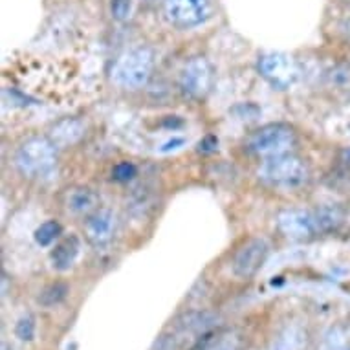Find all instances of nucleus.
Listing matches in <instances>:
<instances>
[{
  "label": "nucleus",
  "instance_id": "24",
  "mask_svg": "<svg viewBox=\"0 0 350 350\" xmlns=\"http://www.w3.org/2000/svg\"><path fill=\"white\" fill-rule=\"evenodd\" d=\"M184 144H185L184 138H172V139H169L167 144L161 145L160 152H171V150H178Z\"/></svg>",
  "mask_w": 350,
  "mask_h": 350
},
{
  "label": "nucleus",
  "instance_id": "25",
  "mask_svg": "<svg viewBox=\"0 0 350 350\" xmlns=\"http://www.w3.org/2000/svg\"><path fill=\"white\" fill-rule=\"evenodd\" d=\"M339 163L345 171H350V149H343L339 152Z\"/></svg>",
  "mask_w": 350,
  "mask_h": 350
},
{
  "label": "nucleus",
  "instance_id": "1",
  "mask_svg": "<svg viewBox=\"0 0 350 350\" xmlns=\"http://www.w3.org/2000/svg\"><path fill=\"white\" fill-rule=\"evenodd\" d=\"M343 220L345 215L338 206H323L317 209H286L279 213L277 226L288 239L306 241L336 231Z\"/></svg>",
  "mask_w": 350,
  "mask_h": 350
},
{
  "label": "nucleus",
  "instance_id": "7",
  "mask_svg": "<svg viewBox=\"0 0 350 350\" xmlns=\"http://www.w3.org/2000/svg\"><path fill=\"white\" fill-rule=\"evenodd\" d=\"M211 15L209 0H165V17L176 28H195Z\"/></svg>",
  "mask_w": 350,
  "mask_h": 350
},
{
  "label": "nucleus",
  "instance_id": "27",
  "mask_svg": "<svg viewBox=\"0 0 350 350\" xmlns=\"http://www.w3.org/2000/svg\"><path fill=\"white\" fill-rule=\"evenodd\" d=\"M2 350H12V349H8L6 345H4V347H2Z\"/></svg>",
  "mask_w": 350,
  "mask_h": 350
},
{
  "label": "nucleus",
  "instance_id": "16",
  "mask_svg": "<svg viewBox=\"0 0 350 350\" xmlns=\"http://www.w3.org/2000/svg\"><path fill=\"white\" fill-rule=\"evenodd\" d=\"M233 341L230 334L206 332L195 347V350H233Z\"/></svg>",
  "mask_w": 350,
  "mask_h": 350
},
{
  "label": "nucleus",
  "instance_id": "6",
  "mask_svg": "<svg viewBox=\"0 0 350 350\" xmlns=\"http://www.w3.org/2000/svg\"><path fill=\"white\" fill-rule=\"evenodd\" d=\"M258 72L271 86L286 90L297 81L299 66L286 53L271 52L258 57Z\"/></svg>",
  "mask_w": 350,
  "mask_h": 350
},
{
  "label": "nucleus",
  "instance_id": "14",
  "mask_svg": "<svg viewBox=\"0 0 350 350\" xmlns=\"http://www.w3.org/2000/svg\"><path fill=\"white\" fill-rule=\"evenodd\" d=\"M217 325V316L211 312H189L178 321V328L182 332L204 336Z\"/></svg>",
  "mask_w": 350,
  "mask_h": 350
},
{
  "label": "nucleus",
  "instance_id": "23",
  "mask_svg": "<svg viewBox=\"0 0 350 350\" xmlns=\"http://www.w3.org/2000/svg\"><path fill=\"white\" fill-rule=\"evenodd\" d=\"M136 174H138V169L131 161H121V163H118L114 167V171H112V176L118 182H131Z\"/></svg>",
  "mask_w": 350,
  "mask_h": 350
},
{
  "label": "nucleus",
  "instance_id": "4",
  "mask_svg": "<svg viewBox=\"0 0 350 350\" xmlns=\"http://www.w3.org/2000/svg\"><path fill=\"white\" fill-rule=\"evenodd\" d=\"M308 167L299 156L279 154L266 158L258 169V178L273 187H301L308 182Z\"/></svg>",
  "mask_w": 350,
  "mask_h": 350
},
{
  "label": "nucleus",
  "instance_id": "20",
  "mask_svg": "<svg viewBox=\"0 0 350 350\" xmlns=\"http://www.w3.org/2000/svg\"><path fill=\"white\" fill-rule=\"evenodd\" d=\"M345 347H347V338H345V334L341 332L339 328H330V330L323 336V341L317 350H345Z\"/></svg>",
  "mask_w": 350,
  "mask_h": 350
},
{
  "label": "nucleus",
  "instance_id": "10",
  "mask_svg": "<svg viewBox=\"0 0 350 350\" xmlns=\"http://www.w3.org/2000/svg\"><path fill=\"white\" fill-rule=\"evenodd\" d=\"M116 233V215L110 209H98L92 215H88L85 222L86 241L92 246H107Z\"/></svg>",
  "mask_w": 350,
  "mask_h": 350
},
{
  "label": "nucleus",
  "instance_id": "2",
  "mask_svg": "<svg viewBox=\"0 0 350 350\" xmlns=\"http://www.w3.org/2000/svg\"><path fill=\"white\" fill-rule=\"evenodd\" d=\"M154 70V53L150 48H134L121 53L110 66V77L126 90H138L149 83Z\"/></svg>",
  "mask_w": 350,
  "mask_h": 350
},
{
  "label": "nucleus",
  "instance_id": "19",
  "mask_svg": "<svg viewBox=\"0 0 350 350\" xmlns=\"http://www.w3.org/2000/svg\"><path fill=\"white\" fill-rule=\"evenodd\" d=\"M327 83L339 90H350V64L343 63L328 70Z\"/></svg>",
  "mask_w": 350,
  "mask_h": 350
},
{
  "label": "nucleus",
  "instance_id": "18",
  "mask_svg": "<svg viewBox=\"0 0 350 350\" xmlns=\"http://www.w3.org/2000/svg\"><path fill=\"white\" fill-rule=\"evenodd\" d=\"M61 224L55 222V220H46L44 224H40L37 230H35V242L39 244V246L46 247L50 244L57 241L59 235H61Z\"/></svg>",
  "mask_w": 350,
  "mask_h": 350
},
{
  "label": "nucleus",
  "instance_id": "21",
  "mask_svg": "<svg viewBox=\"0 0 350 350\" xmlns=\"http://www.w3.org/2000/svg\"><path fill=\"white\" fill-rule=\"evenodd\" d=\"M15 336L23 341H31L35 336V323L31 316H24L17 321V327H15Z\"/></svg>",
  "mask_w": 350,
  "mask_h": 350
},
{
  "label": "nucleus",
  "instance_id": "22",
  "mask_svg": "<svg viewBox=\"0 0 350 350\" xmlns=\"http://www.w3.org/2000/svg\"><path fill=\"white\" fill-rule=\"evenodd\" d=\"M110 12H112V17L116 21L123 23L133 13V0H112L110 2Z\"/></svg>",
  "mask_w": 350,
  "mask_h": 350
},
{
  "label": "nucleus",
  "instance_id": "17",
  "mask_svg": "<svg viewBox=\"0 0 350 350\" xmlns=\"http://www.w3.org/2000/svg\"><path fill=\"white\" fill-rule=\"evenodd\" d=\"M68 295V284L64 282H53L50 286H46L39 295V304L44 306V308H52V306H57L66 299Z\"/></svg>",
  "mask_w": 350,
  "mask_h": 350
},
{
  "label": "nucleus",
  "instance_id": "5",
  "mask_svg": "<svg viewBox=\"0 0 350 350\" xmlns=\"http://www.w3.org/2000/svg\"><path fill=\"white\" fill-rule=\"evenodd\" d=\"M293 144H295V133L292 131V126L284 125V123H270V125L255 131L247 138L246 147L253 154L271 158V156L288 152Z\"/></svg>",
  "mask_w": 350,
  "mask_h": 350
},
{
  "label": "nucleus",
  "instance_id": "13",
  "mask_svg": "<svg viewBox=\"0 0 350 350\" xmlns=\"http://www.w3.org/2000/svg\"><path fill=\"white\" fill-rule=\"evenodd\" d=\"M79 239L75 235L66 237V239H63V241L59 242L57 246L52 250V255H50V258H52V266L59 271L70 270L72 265L75 262L77 255H79Z\"/></svg>",
  "mask_w": 350,
  "mask_h": 350
},
{
  "label": "nucleus",
  "instance_id": "3",
  "mask_svg": "<svg viewBox=\"0 0 350 350\" xmlns=\"http://www.w3.org/2000/svg\"><path fill=\"white\" fill-rule=\"evenodd\" d=\"M57 165V147L50 138H29L18 147L15 167L23 176L44 178L50 176Z\"/></svg>",
  "mask_w": 350,
  "mask_h": 350
},
{
  "label": "nucleus",
  "instance_id": "9",
  "mask_svg": "<svg viewBox=\"0 0 350 350\" xmlns=\"http://www.w3.org/2000/svg\"><path fill=\"white\" fill-rule=\"evenodd\" d=\"M270 252V244L265 239H252L246 244H242L241 250L235 253L231 270L239 279H250L260 270V266L265 265L266 257Z\"/></svg>",
  "mask_w": 350,
  "mask_h": 350
},
{
  "label": "nucleus",
  "instance_id": "11",
  "mask_svg": "<svg viewBox=\"0 0 350 350\" xmlns=\"http://www.w3.org/2000/svg\"><path fill=\"white\" fill-rule=\"evenodd\" d=\"M85 136V123L77 118H64L50 129V142L57 149L72 147Z\"/></svg>",
  "mask_w": 350,
  "mask_h": 350
},
{
  "label": "nucleus",
  "instance_id": "12",
  "mask_svg": "<svg viewBox=\"0 0 350 350\" xmlns=\"http://www.w3.org/2000/svg\"><path fill=\"white\" fill-rule=\"evenodd\" d=\"M64 204L68 207V211H72L74 215H92L94 211H98L99 196L90 187L79 185V187L68 189L64 196Z\"/></svg>",
  "mask_w": 350,
  "mask_h": 350
},
{
  "label": "nucleus",
  "instance_id": "8",
  "mask_svg": "<svg viewBox=\"0 0 350 350\" xmlns=\"http://www.w3.org/2000/svg\"><path fill=\"white\" fill-rule=\"evenodd\" d=\"M213 86V66L204 57L189 59L180 72V88L191 99H202Z\"/></svg>",
  "mask_w": 350,
  "mask_h": 350
},
{
  "label": "nucleus",
  "instance_id": "15",
  "mask_svg": "<svg viewBox=\"0 0 350 350\" xmlns=\"http://www.w3.org/2000/svg\"><path fill=\"white\" fill-rule=\"evenodd\" d=\"M306 343V332L297 325L286 327L271 341L270 350H301Z\"/></svg>",
  "mask_w": 350,
  "mask_h": 350
},
{
  "label": "nucleus",
  "instance_id": "26",
  "mask_svg": "<svg viewBox=\"0 0 350 350\" xmlns=\"http://www.w3.org/2000/svg\"><path fill=\"white\" fill-rule=\"evenodd\" d=\"M341 31H343L345 39L350 40V17L343 21V24H341Z\"/></svg>",
  "mask_w": 350,
  "mask_h": 350
}]
</instances>
